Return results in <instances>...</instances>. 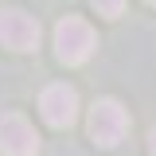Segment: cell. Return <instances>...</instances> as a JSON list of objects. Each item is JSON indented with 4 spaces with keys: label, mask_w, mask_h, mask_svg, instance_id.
Returning a JSON list of instances; mask_svg holds the SVG:
<instances>
[{
    "label": "cell",
    "mask_w": 156,
    "mask_h": 156,
    "mask_svg": "<svg viewBox=\"0 0 156 156\" xmlns=\"http://www.w3.org/2000/svg\"><path fill=\"white\" fill-rule=\"evenodd\" d=\"M94 47H98V35L82 16H62L55 23V55H58V62L82 66L86 58L94 55Z\"/></svg>",
    "instance_id": "obj_1"
},
{
    "label": "cell",
    "mask_w": 156,
    "mask_h": 156,
    "mask_svg": "<svg viewBox=\"0 0 156 156\" xmlns=\"http://www.w3.org/2000/svg\"><path fill=\"white\" fill-rule=\"evenodd\" d=\"M129 133V113L121 109V101L113 98H101L90 109V140L101 144V148H117Z\"/></svg>",
    "instance_id": "obj_2"
},
{
    "label": "cell",
    "mask_w": 156,
    "mask_h": 156,
    "mask_svg": "<svg viewBox=\"0 0 156 156\" xmlns=\"http://www.w3.org/2000/svg\"><path fill=\"white\" fill-rule=\"evenodd\" d=\"M0 43L12 51H35L39 47V20L20 8H0Z\"/></svg>",
    "instance_id": "obj_3"
},
{
    "label": "cell",
    "mask_w": 156,
    "mask_h": 156,
    "mask_svg": "<svg viewBox=\"0 0 156 156\" xmlns=\"http://www.w3.org/2000/svg\"><path fill=\"white\" fill-rule=\"evenodd\" d=\"M39 113H43L47 125H55V129L74 125V117H78V94H74V86H66V82L47 86L43 98H39Z\"/></svg>",
    "instance_id": "obj_4"
},
{
    "label": "cell",
    "mask_w": 156,
    "mask_h": 156,
    "mask_svg": "<svg viewBox=\"0 0 156 156\" xmlns=\"http://www.w3.org/2000/svg\"><path fill=\"white\" fill-rule=\"evenodd\" d=\"M0 152L4 156H35L39 152V133L23 113L0 117Z\"/></svg>",
    "instance_id": "obj_5"
},
{
    "label": "cell",
    "mask_w": 156,
    "mask_h": 156,
    "mask_svg": "<svg viewBox=\"0 0 156 156\" xmlns=\"http://www.w3.org/2000/svg\"><path fill=\"white\" fill-rule=\"evenodd\" d=\"M98 12H101V16H109V20H117L121 12H125V4H121V0H113V4H98Z\"/></svg>",
    "instance_id": "obj_6"
},
{
    "label": "cell",
    "mask_w": 156,
    "mask_h": 156,
    "mask_svg": "<svg viewBox=\"0 0 156 156\" xmlns=\"http://www.w3.org/2000/svg\"><path fill=\"white\" fill-rule=\"evenodd\" d=\"M148 152L156 156V125H152V133H148Z\"/></svg>",
    "instance_id": "obj_7"
}]
</instances>
